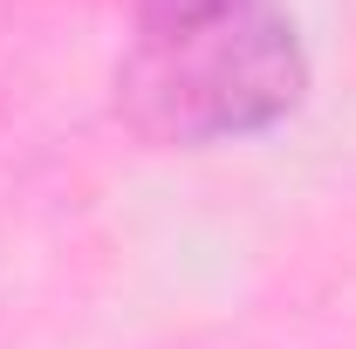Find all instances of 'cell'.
Segmentation results:
<instances>
[{
	"instance_id": "7a4b0ae2",
	"label": "cell",
	"mask_w": 356,
	"mask_h": 349,
	"mask_svg": "<svg viewBox=\"0 0 356 349\" xmlns=\"http://www.w3.org/2000/svg\"><path fill=\"white\" fill-rule=\"evenodd\" d=\"M240 0H131V35H172V28H192V21H213Z\"/></svg>"
},
{
	"instance_id": "6da1fadb",
	"label": "cell",
	"mask_w": 356,
	"mask_h": 349,
	"mask_svg": "<svg viewBox=\"0 0 356 349\" xmlns=\"http://www.w3.org/2000/svg\"><path fill=\"white\" fill-rule=\"evenodd\" d=\"M309 96V48L281 0H240L172 35H131L117 69L124 131L158 151L247 144Z\"/></svg>"
}]
</instances>
